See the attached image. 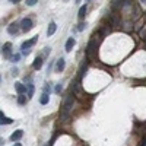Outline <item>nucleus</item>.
Instances as JSON below:
<instances>
[{
	"label": "nucleus",
	"instance_id": "nucleus-1",
	"mask_svg": "<svg viewBox=\"0 0 146 146\" xmlns=\"http://www.w3.org/2000/svg\"><path fill=\"white\" fill-rule=\"evenodd\" d=\"M100 36H102L101 34H94L91 41L88 42V47H86V56L89 60H95L96 58V50H98V45H100Z\"/></svg>",
	"mask_w": 146,
	"mask_h": 146
},
{
	"label": "nucleus",
	"instance_id": "nucleus-2",
	"mask_svg": "<svg viewBox=\"0 0 146 146\" xmlns=\"http://www.w3.org/2000/svg\"><path fill=\"white\" fill-rule=\"evenodd\" d=\"M21 29H22L23 32L31 31V29H32V21H31L29 18H23V19L21 21Z\"/></svg>",
	"mask_w": 146,
	"mask_h": 146
},
{
	"label": "nucleus",
	"instance_id": "nucleus-3",
	"mask_svg": "<svg viewBox=\"0 0 146 146\" xmlns=\"http://www.w3.org/2000/svg\"><path fill=\"white\" fill-rule=\"evenodd\" d=\"M10 48H12V44H10V42H5V44H3V47H2V54H3L5 58H10V54H12Z\"/></svg>",
	"mask_w": 146,
	"mask_h": 146
},
{
	"label": "nucleus",
	"instance_id": "nucleus-4",
	"mask_svg": "<svg viewBox=\"0 0 146 146\" xmlns=\"http://www.w3.org/2000/svg\"><path fill=\"white\" fill-rule=\"evenodd\" d=\"M36 41H38V35L36 36H34V38H31V40H28V41H25V42H22V45H21V48L22 50H28V48H31Z\"/></svg>",
	"mask_w": 146,
	"mask_h": 146
},
{
	"label": "nucleus",
	"instance_id": "nucleus-5",
	"mask_svg": "<svg viewBox=\"0 0 146 146\" xmlns=\"http://www.w3.org/2000/svg\"><path fill=\"white\" fill-rule=\"evenodd\" d=\"M110 23H111L113 28H118L120 27V15L118 13H113L110 16Z\"/></svg>",
	"mask_w": 146,
	"mask_h": 146
},
{
	"label": "nucleus",
	"instance_id": "nucleus-6",
	"mask_svg": "<svg viewBox=\"0 0 146 146\" xmlns=\"http://www.w3.org/2000/svg\"><path fill=\"white\" fill-rule=\"evenodd\" d=\"M19 27H21V25H18L16 22H13V23H10V25L7 27V32H9L10 35H16V34L19 32V29H21Z\"/></svg>",
	"mask_w": 146,
	"mask_h": 146
},
{
	"label": "nucleus",
	"instance_id": "nucleus-7",
	"mask_svg": "<svg viewBox=\"0 0 146 146\" xmlns=\"http://www.w3.org/2000/svg\"><path fill=\"white\" fill-rule=\"evenodd\" d=\"M64 66H66V62H64V58H58L57 62H56V72L57 73H62L64 70Z\"/></svg>",
	"mask_w": 146,
	"mask_h": 146
},
{
	"label": "nucleus",
	"instance_id": "nucleus-8",
	"mask_svg": "<svg viewBox=\"0 0 146 146\" xmlns=\"http://www.w3.org/2000/svg\"><path fill=\"white\" fill-rule=\"evenodd\" d=\"M86 69H88V63H86V62H83V63L80 64L79 70H78V80H79V82H80V79L83 78V75H85V72H86Z\"/></svg>",
	"mask_w": 146,
	"mask_h": 146
},
{
	"label": "nucleus",
	"instance_id": "nucleus-9",
	"mask_svg": "<svg viewBox=\"0 0 146 146\" xmlns=\"http://www.w3.org/2000/svg\"><path fill=\"white\" fill-rule=\"evenodd\" d=\"M22 136H23V131H22V130H16V131L12 133L10 140H12V142H18V140H21V139H22Z\"/></svg>",
	"mask_w": 146,
	"mask_h": 146
},
{
	"label": "nucleus",
	"instance_id": "nucleus-10",
	"mask_svg": "<svg viewBox=\"0 0 146 146\" xmlns=\"http://www.w3.org/2000/svg\"><path fill=\"white\" fill-rule=\"evenodd\" d=\"M75 44H76V40H75V38H73V36H72V38H69V40L66 41L64 50H66V51H72V48L75 47Z\"/></svg>",
	"mask_w": 146,
	"mask_h": 146
},
{
	"label": "nucleus",
	"instance_id": "nucleus-11",
	"mask_svg": "<svg viewBox=\"0 0 146 146\" xmlns=\"http://www.w3.org/2000/svg\"><path fill=\"white\" fill-rule=\"evenodd\" d=\"M27 88L28 86H25L23 83H21V82H18V83H15V89H16V92L21 95V94H25L27 92Z\"/></svg>",
	"mask_w": 146,
	"mask_h": 146
},
{
	"label": "nucleus",
	"instance_id": "nucleus-12",
	"mask_svg": "<svg viewBox=\"0 0 146 146\" xmlns=\"http://www.w3.org/2000/svg\"><path fill=\"white\" fill-rule=\"evenodd\" d=\"M57 29V25H56V22H50V25H48V29H47V35L48 36H51Z\"/></svg>",
	"mask_w": 146,
	"mask_h": 146
},
{
	"label": "nucleus",
	"instance_id": "nucleus-13",
	"mask_svg": "<svg viewBox=\"0 0 146 146\" xmlns=\"http://www.w3.org/2000/svg\"><path fill=\"white\" fill-rule=\"evenodd\" d=\"M12 123V118H9V117H6L5 114H3V111L0 113V124H10Z\"/></svg>",
	"mask_w": 146,
	"mask_h": 146
},
{
	"label": "nucleus",
	"instance_id": "nucleus-14",
	"mask_svg": "<svg viewBox=\"0 0 146 146\" xmlns=\"http://www.w3.org/2000/svg\"><path fill=\"white\" fill-rule=\"evenodd\" d=\"M34 69L35 70H40L41 67H42V57H36L35 60H34Z\"/></svg>",
	"mask_w": 146,
	"mask_h": 146
},
{
	"label": "nucleus",
	"instance_id": "nucleus-15",
	"mask_svg": "<svg viewBox=\"0 0 146 146\" xmlns=\"http://www.w3.org/2000/svg\"><path fill=\"white\" fill-rule=\"evenodd\" d=\"M86 10H88V6H86V5L80 6L79 13H78V18H79V19H83V18H85V15H86Z\"/></svg>",
	"mask_w": 146,
	"mask_h": 146
},
{
	"label": "nucleus",
	"instance_id": "nucleus-16",
	"mask_svg": "<svg viewBox=\"0 0 146 146\" xmlns=\"http://www.w3.org/2000/svg\"><path fill=\"white\" fill-rule=\"evenodd\" d=\"M48 101H50V95L44 92V94L41 95V98H40V104H41V105H47Z\"/></svg>",
	"mask_w": 146,
	"mask_h": 146
},
{
	"label": "nucleus",
	"instance_id": "nucleus-17",
	"mask_svg": "<svg viewBox=\"0 0 146 146\" xmlns=\"http://www.w3.org/2000/svg\"><path fill=\"white\" fill-rule=\"evenodd\" d=\"M18 104H19V105H25V104H27V96L23 95V94H21V95L18 96Z\"/></svg>",
	"mask_w": 146,
	"mask_h": 146
},
{
	"label": "nucleus",
	"instance_id": "nucleus-18",
	"mask_svg": "<svg viewBox=\"0 0 146 146\" xmlns=\"http://www.w3.org/2000/svg\"><path fill=\"white\" fill-rule=\"evenodd\" d=\"M110 32H111V28H110V27H102V28H101V32H100V34H101L102 36H105V35H108Z\"/></svg>",
	"mask_w": 146,
	"mask_h": 146
},
{
	"label": "nucleus",
	"instance_id": "nucleus-19",
	"mask_svg": "<svg viewBox=\"0 0 146 146\" xmlns=\"http://www.w3.org/2000/svg\"><path fill=\"white\" fill-rule=\"evenodd\" d=\"M27 86H28V98H32V95H34V85L29 83V85H27Z\"/></svg>",
	"mask_w": 146,
	"mask_h": 146
},
{
	"label": "nucleus",
	"instance_id": "nucleus-20",
	"mask_svg": "<svg viewBox=\"0 0 146 146\" xmlns=\"http://www.w3.org/2000/svg\"><path fill=\"white\" fill-rule=\"evenodd\" d=\"M62 89H63V88H62V83H57V85H56V89H54V92H56L57 95H60V94H62Z\"/></svg>",
	"mask_w": 146,
	"mask_h": 146
},
{
	"label": "nucleus",
	"instance_id": "nucleus-21",
	"mask_svg": "<svg viewBox=\"0 0 146 146\" xmlns=\"http://www.w3.org/2000/svg\"><path fill=\"white\" fill-rule=\"evenodd\" d=\"M25 3H27V6H34L38 3V0H25Z\"/></svg>",
	"mask_w": 146,
	"mask_h": 146
},
{
	"label": "nucleus",
	"instance_id": "nucleus-22",
	"mask_svg": "<svg viewBox=\"0 0 146 146\" xmlns=\"http://www.w3.org/2000/svg\"><path fill=\"white\" fill-rule=\"evenodd\" d=\"M85 28H86V23H83V22H82V23H79V25H78V31H80V32H82V31H83Z\"/></svg>",
	"mask_w": 146,
	"mask_h": 146
},
{
	"label": "nucleus",
	"instance_id": "nucleus-23",
	"mask_svg": "<svg viewBox=\"0 0 146 146\" xmlns=\"http://www.w3.org/2000/svg\"><path fill=\"white\" fill-rule=\"evenodd\" d=\"M19 58H21V56H19V54H15L13 57H12V62H13V63H15V62H18V60H19Z\"/></svg>",
	"mask_w": 146,
	"mask_h": 146
},
{
	"label": "nucleus",
	"instance_id": "nucleus-24",
	"mask_svg": "<svg viewBox=\"0 0 146 146\" xmlns=\"http://www.w3.org/2000/svg\"><path fill=\"white\" fill-rule=\"evenodd\" d=\"M44 92H45V94H50V92H51V88L48 86V85H45V86H44Z\"/></svg>",
	"mask_w": 146,
	"mask_h": 146
},
{
	"label": "nucleus",
	"instance_id": "nucleus-25",
	"mask_svg": "<svg viewBox=\"0 0 146 146\" xmlns=\"http://www.w3.org/2000/svg\"><path fill=\"white\" fill-rule=\"evenodd\" d=\"M29 53H31V50H29V48H28V50H22V54H23V56H28Z\"/></svg>",
	"mask_w": 146,
	"mask_h": 146
},
{
	"label": "nucleus",
	"instance_id": "nucleus-26",
	"mask_svg": "<svg viewBox=\"0 0 146 146\" xmlns=\"http://www.w3.org/2000/svg\"><path fill=\"white\" fill-rule=\"evenodd\" d=\"M9 2H10V3H19L21 0H9Z\"/></svg>",
	"mask_w": 146,
	"mask_h": 146
},
{
	"label": "nucleus",
	"instance_id": "nucleus-27",
	"mask_svg": "<svg viewBox=\"0 0 146 146\" xmlns=\"http://www.w3.org/2000/svg\"><path fill=\"white\" fill-rule=\"evenodd\" d=\"M140 3L142 5H146V0H140Z\"/></svg>",
	"mask_w": 146,
	"mask_h": 146
},
{
	"label": "nucleus",
	"instance_id": "nucleus-28",
	"mask_svg": "<svg viewBox=\"0 0 146 146\" xmlns=\"http://www.w3.org/2000/svg\"><path fill=\"white\" fill-rule=\"evenodd\" d=\"M13 146H22V145H21V143H15Z\"/></svg>",
	"mask_w": 146,
	"mask_h": 146
},
{
	"label": "nucleus",
	"instance_id": "nucleus-29",
	"mask_svg": "<svg viewBox=\"0 0 146 146\" xmlns=\"http://www.w3.org/2000/svg\"><path fill=\"white\" fill-rule=\"evenodd\" d=\"M75 2H76V3H80V2H82V0H75Z\"/></svg>",
	"mask_w": 146,
	"mask_h": 146
},
{
	"label": "nucleus",
	"instance_id": "nucleus-30",
	"mask_svg": "<svg viewBox=\"0 0 146 146\" xmlns=\"http://www.w3.org/2000/svg\"><path fill=\"white\" fill-rule=\"evenodd\" d=\"M142 146H146V142H145V145H142Z\"/></svg>",
	"mask_w": 146,
	"mask_h": 146
}]
</instances>
